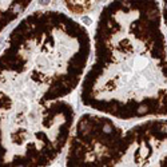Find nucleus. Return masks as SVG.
Returning <instances> with one entry per match:
<instances>
[{
    "label": "nucleus",
    "instance_id": "f257e3e1",
    "mask_svg": "<svg viewBox=\"0 0 167 167\" xmlns=\"http://www.w3.org/2000/svg\"><path fill=\"white\" fill-rule=\"evenodd\" d=\"M80 84L84 107L118 120L161 118L167 39L161 1H110L92 35Z\"/></svg>",
    "mask_w": 167,
    "mask_h": 167
},
{
    "label": "nucleus",
    "instance_id": "f03ea898",
    "mask_svg": "<svg viewBox=\"0 0 167 167\" xmlns=\"http://www.w3.org/2000/svg\"><path fill=\"white\" fill-rule=\"evenodd\" d=\"M125 130L112 118L84 112L76 119L66 147L64 167H114Z\"/></svg>",
    "mask_w": 167,
    "mask_h": 167
},
{
    "label": "nucleus",
    "instance_id": "7ed1b4c3",
    "mask_svg": "<svg viewBox=\"0 0 167 167\" xmlns=\"http://www.w3.org/2000/svg\"><path fill=\"white\" fill-rule=\"evenodd\" d=\"M114 167H167V118H151L125 130Z\"/></svg>",
    "mask_w": 167,
    "mask_h": 167
},
{
    "label": "nucleus",
    "instance_id": "20e7f679",
    "mask_svg": "<svg viewBox=\"0 0 167 167\" xmlns=\"http://www.w3.org/2000/svg\"><path fill=\"white\" fill-rule=\"evenodd\" d=\"M63 3L70 12L82 15V13H87L88 11H94V8L100 1H63Z\"/></svg>",
    "mask_w": 167,
    "mask_h": 167
},
{
    "label": "nucleus",
    "instance_id": "39448f33",
    "mask_svg": "<svg viewBox=\"0 0 167 167\" xmlns=\"http://www.w3.org/2000/svg\"><path fill=\"white\" fill-rule=\"evenodd\" d=\"M164 76H166V87H164V91L162 94L161 98V118H167V63H166V68H164Z\"/></svg>",
    "mask_w": 167,
    "mask_h": 167
},
{
    "label": "nucleus",
    "instance_id": "423d86ee",
    "mask_svg": "<svg viewBox=\"0 0 167 167\" xmlns=\"http://www.w3.org/2000/svg\"><path fill=\"white\" fill-rule=\"evenodd\" d=\"M162 7V19H163V27L167 28V1H161Z\"/></svg>",
    "mask_w": 167,
    "mask_h": 167
}]
</instances>
